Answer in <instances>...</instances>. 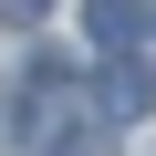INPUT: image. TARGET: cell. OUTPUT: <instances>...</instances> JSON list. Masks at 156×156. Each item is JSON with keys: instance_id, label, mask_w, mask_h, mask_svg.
<instances>
[{"instance_id": "6da1fadb", "label": "cell", "mask_w": 156, "mask_h": 156, "mask_svg": "<svg viewBox=\"0 0 156 156\" xmlns=\"http://www.w3.org/2000/svg\"><path fill=\"white\" fill-rule=\"evenodd\" d=\"M94 125H135L146 104H156V62H135V52H104V73H94Z\"/></svg>"}, {"instance_id": "7a4b0ae2", "label": "cell", "mask_w": 156, "mask_h": 156, "mask_svg": "<svg viewBox=\"0 0 156 156\" xmlns=\"http://www.w3.org/2000/svg\"><path fill=\"white\" fill-rule=\"evenodd\" d=\"M83 31H94V52H135L146 0H83Z\"/></svg>"}, {"instance_id": "3957f363", "label": "cell", "mask_w": 156, "mask_h": 156, "mask_svg": "<svg viewBox=\"0 0 156 156\" xmlns=\"http://www.w3.org/2000/svg\"><path fill=\"white\" fill-rule=\"evenodd\" d=\"M42 11H52V0H0V21H42Z\"/></svg>"}]
</instances>
